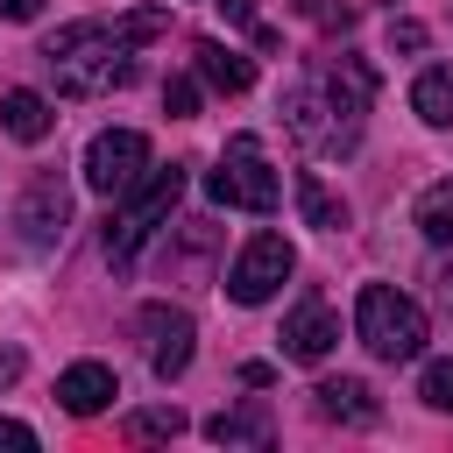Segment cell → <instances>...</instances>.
I'll return each instance as SVG.
<instances>
[{"instance_id": "obj_13", "label": "cell", "mask_w": 453, "mask_h": 453, "mask_svg": "<svg viewBox=\"0 0 453 453\" xmlns=\"http://www.w3.org/2000/svg\"><path fill=\"white\" fill-rule=\"evenodd\" d=\"M191 57H198V78H205L212 92H248V85H255V57H241V50H226V42H198Z\"/></svg>"}, {"instance_id": "obj_17", "label": "cell", "mask_w": 453, "mask_h": 453, "mask_svg": "<svg viewBox=\"0 0 453 453\" xmlns=\"http://www.w3.org/2000/svg\"><path fill=\"white\" fill-rule=\"evenodd\" d=\"M418 226H425V241H432V248H453V177H446V184H432V191L418 198Z\"/></svg>"}, {"instance_id": "obj_21", "label": "cell", "mask_w": 453, "mask_h": 453, "mask_svg": "<svg viewBox=\"0 0 453 453\" xmlns=\"http://www.w3.org/2000/svg\"><path fill=\"white\" fill-rule=\"evenodd\" d=\"M163 106H170L177 120H191V113H198V85H191V78H170V85H163Z\"/></svg>"}, {"instance_id": "obj_3", "label": "cell", "mask_w": 453, "mask_h": 453, "mask_svg": "<svg viewBox=\"0 0 453 453\" xmlns=\"http://www.w3.org/2000/svg\"><path fill=\"white\" fill-rule=\"evenodd\" d=\"M177 198H184V163H163V170L149 163V177H142L134 191H120V212H113L106 234H99L106 255H113V262H134V248L177 212Z\"/></svg>"}, {"instance_id": "obj_15", "label": "cell", "mask_w": 453, "mask_h": 453, "mask_svg": "<svg viewBox=\"0 0 453 453\" xmlns=\"http://www.w3.org/2000/svg\"><path fill=\"white\" fill-rule=\"evenodd\" d=\"M205 432H212L219 446H269V439H276V425H269V403H234V411H219Z\"/></svg>"}, {"instance_id": "obj_5", "label": "cell", "mask_w": 453, "mask_h": 453, "mask_svg": "<svg viewBox=\"0 0 453 453\" xmlns=\"http://www.w3.org/2000/svg\"><path fill=\"white\" fill-rule=\"evenodd\" d=\"M205 198H212V205H241V212H276L283 184H276V170H269V149H262L255 134H234V142L219 149V170L205 177Z\"/></svg>"}, {"instance_id": "obj_8", "label": "cell", "mask_w": 453, "mask_h": 453, "mask_svg": "<svg viewBox=\"0 0 453 453\" xmlns=\"http://www.w3.org/2000/svg\"><path fill=\"white\" fill-rule=\"evenodd\" d=\"M191 311H177V304H142V347H149V368H156V382H170V375H184L191 368Z\"/></svg>"}, {"instance_id": "obj_10", "label": "cell", "mask_w": 453, "mask_h": 453, "mask_svg": "<svg viewBox=\"0 0 453 453\" xmlns=\"http://www.w3.org/2000/svg\"><path fill=\"white\" fill-rule=\"evenodd\" d=\"M113 396H120V382H113L106 361H71V368L57 375V403H64L71 418H99Z\"/></svg>"}, {"instance_id": "obj_12", "label": "cell", "mask_w": 453, "mask_h": 453, "mask_svg": "<svg viewBox=\"0 0 453 453\" xmlns=\"http://www.w3.org/2000/svg\"><path fill=\"white\" fill-rule=\"evenodd\" d=\"M0 127H7L14 142H42V134L57 127V113H50V99H42V92L14 85V92H0Z\"/></svg>"}, {"instance_id": "obj_23", "label": "cell", "mask_w": 453, "mask_h": 453, "mask_svg": "<svg viewBox=\"0 0 453 453\" xmlns=\"http://www.w3.org/2000/svg\"><path fill=\"white\" fill-rule=\"evenodd\" d=\"M389 42H396V50H425V28H418V21H396Z\"/></svg>"}, {"instance_id": "obj_2", "label": "cell", "mask_w": 453, "mask_h": 453, "mask_svg": "<svg viewBox=\"0 0 453 453\" xmlns=\"http://www.w3.org/2000/svg\"><path fill=\"white\" fill-rule=\"evenodd\" d=\"M368 92H375V71H368V64H354V57H319V64L283 92V127H290V142L311 149V156H354Z\"/></svg>"}, {"instance_id": "obj_25", "label": "cell", "mask_w": 453, "mask_h": 453, "mask_svg": "<svg viewBox=\"0 0 453 453\" xmlns=\"http://www.w3.org/2000/svg\"><path fill=\"white\" fill-rule=\"evenodd\" d=\"M42 0H0V21H35Z\"/></svg>"}, {"instance_id": "obj_18", "label": "cell", "mask_w": 453, "mask_h": 453, "mask_svg": "<svg viewBox=\"0 0 453 453\" xmlns=\"http://www.w3.org/2000/svg\"><path fill=\"white\" fill-rule=\"evenodd\" d=\"M297 205H304V219H311V226H326V234H333V226H347V205H340V198H333L311 170L297 177Z\"/></svg>"}, {"instance_id": "obj_24", "label": "cell", "mask_w": 453, "mask_h": 453, "mask_svg": "<svg viewBox=\"0 0 453 453\" xmlns=\"http://www.w3.org/2000/svg\"><path fill=\"white\" fill-rule=\"evenodd\" d=\"M219 14L241 21V28H262V21H255V0H219Z\"/></svg>"}, {"instance_id": "obj_14", "label": "cell", "mask_w": 453, "mask_h": 453, "mask_svg": "<svg viewBox=\"0 0 453 453\" xmlns=\"http://www.w3.org/2000/svg\"><path fill=\"white\" fill-rule=\"evenodd\" d=\"M64 212H71L64 184H57V177H42V184H28V205H21V234H28V241H50V234H64Z\"/></svg>"}, {"instance_id": "obj_19", "label": "cell", "mask_w": 453, "mask_h": 453, "mask_svg": "<svg viewBox=\"0 0 453 453\" xmlns=\"http://www.w3.org/2000/svg\"><path fill=\"white\" fill-rule=\"evenodd\" d=\"M120 432H127L134 446H142V439H177V432H184V411H177V403H163V411H134Z\"/></svg>"}, {"instance_id": "obj_7", "label": "cell", "mask_w": 453, "mask_h": 453, "mask_svg": "<svg viewBox=\"0 0 453 453\" xmlns=\"http://www.w3.org/2000/svg\"><path fill=\"white\" fill-rule=\"evenodd\" d=\"M290 269H297L290 241H283V234H255V241L234 255V269H226V297H234V304H269Z\"/></svg>"}, {"instance_id": "obj_1", "label": "cell", "mask_w": 453, "mask_h": 453, "mask_svg": "<svg viewBox=\"0 0 453 453\" xmlns=\"http://www.w3.org/2000/svg\"><path fill=\"white\" fill-rule=\"evenodd\" d=\"M163 28H170L163 7H134L120 21H78V28H57L42 42V64H50L64 99H99V92L134 78V50L149 35H163Z\"/></svg>"}, {"instance_id": "obj_20", "label": "cell", "mask_w": 453, "mask_h": 453, "mask_svg": "<svg viewBox=\"0 0 453 453\" xmlns=\"http://www.w3.org/2000/svg\"><path fill=\"white\" fill-rule=\"evenodd\" d=\"M418 396H425L432 411H453V361H432L425 382H418Z\"/></svg>"}, {"instance_id": "obj_16", "label": "cell", "mask_w": 453, "mask_h": 453, "mask_svg": "<svg viewBox=\"0 0 453 453\" xmlns=\"http://www.w3.org/2000/svg\"><path fill=\"white\" fill-rule=\"evenodd\" d=\"M411 113H418L425 127H453V64L418 71V85H411Z\"/></svg>"}, {"instance_id": "obj_26", "label": "cell", "mask_w": 453, "mask_h": 453, "mask_svg": "<svg viewBox=\"0 0 453 453\" xmlns=\"http://www.w3.org/2000/svg\"><path fill=\"white\" fill-rule=\"evenodd\" d=\"M14 368H21V354H0V382H7V375H14Z\"/></svg>"}, {"instance_id": "obj_4", "label": "cell", "mask_w": 453, "mask_h": 453, "mask_svg": "<svg viewBox=\"0 0 453 453\" xmlns=\"http://www.w3.org/2000/svg\"><path fill=\"white\" fill-rule=\"evenodd\" d=\"M354 333L375 361H418L425 354V311H418V297H403L389 283H368L354 297Z\"/></svg>"}, {"instance_id": "obj_22", "label": "cell", "mask_w": 453, "mask_h": 453, "mask_svg": "<svg viewBox=\"0 0 453 453\" xmlns=\"http://www.w3.org/2000/svg\"><path fill=\"white\" fill-rule=\"evenodd\" d=\"M0 446H21V453H35V432H28L21 418H0Z\"/></svg>"}, {"instance_id": "obj_6", "label": "cell", "mask_w": 453, "mask_h": 453, "mask_svg": "<svg viewBox=\"0 0 453 453\" xmlns=\"http://www.w3.org/2000/svg\"><path fill=\"white\" fill-rule=\"evenodd\" d=\"M142 177H149V134L106 127V134L85 142V184H92L99 198H120V191H134Z\"/></svg>"}, {"instance_id": "obj_9", "label": "cell", "mask_w": 453, "mask_h": 453, "mask_svg": "<svg viewBox=\"0 0 453 453\" xmlns=\"http://www.w3.org/2000/svg\"><path fill=\"white\" fill-rule=\"evenodd\" d=\"M333 340H340V319L326 311V297H297L290 319H283V354L290 361H326Z\"/></svg>"}, {"instance_id": "obj_11", "label": "cell", "mask_w": 453, "mask_h": 453, "mask_svg": "<svg viewBox=\"0 0 453 453\" xmlns=\"http://www.w3.org/2000/svg\"><path fill=\"white\" fill-rule=\"evenodd\" d=\"M311 396H319V411H326V418H340V425H375V418H382L375 389H368V382H354V375H326Z\"/></svg>"}]
</instances>
